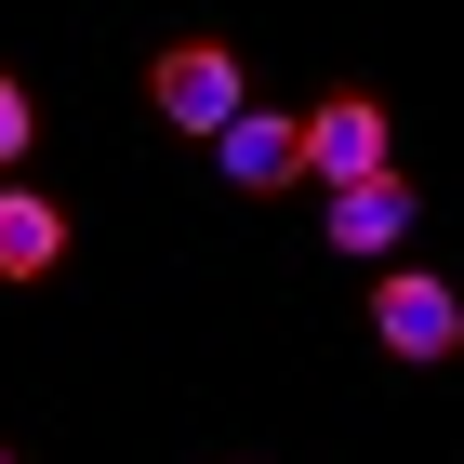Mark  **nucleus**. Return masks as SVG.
I'll list each match as a JSON object with an SVG mask.
<instances>
[{
    "label": "nucleus",
    "instance_id": "obj_1",
    "mask_svg": "<svg viewBox=\"0 0 464 464\" xmlns=\"http://www.w3.org/2000/svg\"><path fill=\"white\" fill-rule=\"evenodd\" d=\"M213 160H226V186L239 199H279V186H305V120H279V107H226L213 120Z\"/></svg>",
    "mask_w": 464,
    "mask_h": 464
},
{
    "label": "nucleus",
    "instance_id": "obj_3",
    "mask_svg": "<svg viewBox=\"0 0 464 464\" xmlns=\"http://www.w3.org/2000/svg\"><path fill=\"white\" fill-rule=\"evenodd\" d=\"M146 93H160V120H173V133H213L252 80H239V53H226V40H173V53L146 67Z\"/></svg>",
    "mask_w": 464,
    "mask_h": 464
},
{
    "label": "nucleus",
    "instance_id": "obj_4",
    "mask_svg": "<svg viewBox=\"0 0 464 464\" xmlns=\"http://www.w3.org/2000/svg\"><path fill=\"white\" fill-rule=\"evenodd\" d=\"M398 239H411V173H398V160H385V173H345V186H332V252L385 266Z\"/></svg>",
    "mask_w": 464,
    "mask_h": 464
},
{
    "label": "nucleus",
    "instance_id": "obj_8",
    "mask_svg": "<svg viewBox=\"0 0 464 464\" xmlns=\"http://www.w3.org/2000/svg\"><path fill=\"white\" fill-rule=\"evenodd\" d=\"M0 464H14V451H0Z\"/></svg>",
    "mask_w": 464,
    "mask_h": 464
},
{
    "label": "nucleus",
    "instance_id": "obj_5",
    "mask_svg": "<svg viewBox=\"0 0 464 464\" xmlns=\"http://www.w3.org/2000/svg\"><path fill=\"white\" fill-rule=\"evenodd\" d=\"M305 173H319V186L385 173V107H372V93H332V107L305 120Z\"/></svg>",
    "mask_w": 464,
    "mask_h": 464
},
{
    "label": "nucleus",
    "instance_id": "obj_6",
    "mask_svg": "<svg viewBox=\"0 0 464 464\" xmlns=\"http://www.w3.org/2000/svg\"><path fill=\"white\" fill-rule=\"evenodd\" d=\"M53 252H67V213L40 186H0V279H53Z\"/></svg>",
    "mask_w": 464,
    "mask_h": 464
},
{
    "label": "nucleus",
    "instance_id": "obj_2",
    "mask_svg": "<svg viewBox=\"0 0 464 464\" xmlns=\"http://www.w3.org/2000/svg\"><path fill=\"white\" fill-rule=\"evenodd\" d=\"M372 345H385V358H451V345H464V292L425 279V266H385V292H372Z\"/></svg>",
    "mask_w": 464,
    "mask_h": 464
},
{
    "label": "nucleus",
    "instance_id": "obj_7",
    "mask_svg": "<svg viewBox=\"0 0 464 464\" xmlns=\"http://www.w3.org/2000/svg\"><path fill=\"white\" fill-rule=\"evenodd\" d=\"M27 133H40V107H27V80H0V173L27 160Z\"/></svg>",
    "mask_w": 464,
    "mask_h": 464
}]
</instances>
